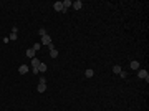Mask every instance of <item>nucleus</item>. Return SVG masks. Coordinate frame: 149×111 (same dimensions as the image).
<instances>
[{
	"mask_svg": "<svg viewBox=\"0 0 149 111\" xmlns=\"http://www.w3.org/2000/svg\"><path fill=\"white\" fill-rule=\"evenodd\" d=\"M37 90H38V93H43L45 90H47V80L45 78H40V83H38Z\"/></svg>",
	"mask_w": 149,
	"mask_h": 111,
	"instance_id": "nucleus-1",
	"label": "nucleus"
},
{
	"mask_svg": "<svg viewBox=\"0 0 149 111\" xmlns=\"http://www.w3.org/2000/svg\"><path fill=\"white\" fill-rule=\"evenodd\" d=\"M138 76L143 78V80H146V81H149V73L146 71V70H139V71H138Z\"/></svg>",
	"mask_w": 149,
	"mask_h": 111,
	"instance_id": "nucleus-2",
	"label": "nucleus"
},
{
	"mask_svg": "<svg viewBox=\"0 0 149 111\" xmlns=\"http://www.w3.org/2000/svg\"><path fill=\"white\" fill-rule=\"evenodd\" d=\"M42 45H51L50 35H45V37H42Z\"/></svg>",
	"mask_w": 149,
	"mask_h": 111,
	"instance_id": "nucleus-3",
	"label": "nucleus"
},
{
	"mask_svg": "<svg viewBox=\"0 0 149 111\" xmlns=\"http://www.w3.org/2000/svg\"><path fill=\"white\" fill-rule=\"evenodd\" d=\"M61 3H63V12H66V10L73 5V2H71V0H65V2H61Z\"/></svg>",
	"mask_w": 149,
	"mask_h": 111,
	"instance_id": "nucleus-4",
	"label": "nucleus"
},
{
	"mask_svg": "<svg viewBox=\"0 0 149 111\" xmlns=\"http://www.w3.org/2000/svg\"><path fill=\"white\" fill-rule=\"evenodd\" d=\"M27 71H30V68H28L27 65H22V66L18 68V73H20V75H25Z\"/></svg>",
	"mask_w": 149,
	"mask_h": 111,
	"instance_id": "nucleus-5",
	"label": "nucleus"
},
{
	"mask_svg": "<svg viewBox=\"0 0 149 111\" xmlns=\"http://www.w3.org/2000/svg\"><path fill=\"white\" fill-rule=\"evenodd\" d=\"M53 7H55L56 12H63V3H61V2H55V5H53Z\"/></svg>",
	"mask_w": 149,
	"mask_h": 111,
	"instance_id": "nucleus-6",
	"label": "nucleus"
},
{
	"mask_svg": "<svg viewBox=\"0 0 149 111\" xmlns=\"http://www.w3.org/2000/svg\"><path fill=\"white\" fill-rule=\"evenodd\" d=\"M73 8H76V10H79L81 7H83V3H81V0H76V2H73V5H71Z\"/></svg>",
	"mask_w": 149,
	"mask_h": 111,
	"instance_id": "nucleus-7",
	"label": "nucleus"
},
{
	"mask_svg": "<svg viewBox=\"0 0 149 111\" xmlns=\"http://www.w3.org/2000/svg\"><path fill=\"white\" fill-rule=\"evenodd\" d=\"M27 56L28 58H35V50L33 48H27Z\"/></svg>",
	"mask_w": 149,
	"mask_h": 111,
	"instance_id": "nucleus-8",
	"label": "nucleus"
},
{
	"mask_svg": "<svg viewBox=\"0 0 149 111\" xmlns=\"http://www.w3.org/2000/svg\"><path fill=\"white\" fill-rule=\"evenodd\" d=\"M47 63H40V65H38V71H40V73H43V71H47Z\"/></svg>",
	"mask_w": 149,
	"mask_h": 111,
	"instance_id": "nucleus-9",
	"label": "nucleus"
},
{
	"mask_svg": "<svg viewBox=\"0 0 149 111\" xmlns=\"http://www.w3.org/2000/svg\"><path fill=\"white\" fill-rule=\"evenodd\" d=\"M93 75H94V71L91 68L89 70H86V71H84V76H86V78H93Z\"/></svg>",
	"mask_w": 149,
	"mask_h": 111,
	"instance_id": "nucleus-10",
	"label": "nucleus"
},
{
	"mask_svg": "<svg viewBox=\"0 0 149 111\" xmlns=\"http://www.w3.org/2000/svg\"><path fill=\"white\" fill-rule=\"evenodd\" d=\"M121 71H123V70H121V66H119V65H114V66H113V73L119 75V73H121Z\"/></svg>",
	"mask_w": 149,
	"mask_h": 111,
	"instance_id": "nucleus-11",
	"label": "nucleus"
},
{
	"mask_svg": "<svg viewBox=\"0 0 149 111\" xmlns=\"http://www.w3.org/2000/svg\"><path fill=\"white\" fill-rule=\"evenodd\" d=\"M131 70H139V61H131Z\"/></svg>",
	"mask_w": 149,
	"mask_h": 111,
	"instance_id": "nucleus-12",
	"label": "nucleus"
},
{
	"mask_svg": "<svg viewBox=\"0 0 149 111\" xmlns=\"http://www.w3.org/2000/svg\"><path fill=\"white\" fill-rule=\"evenodd\" d=\"M50 56H51V58H56V56H58V50H56V48L50 50Z\"/></svg>",
	"mask_w": 149,
	"mask_h": 111,
	"instance_id": "nucleus-13",
	"label": "nucleus"
},
{
	"mask_svg": "<svg viewBox=\"0 0 149 111\" xmlns=\"http://www.w3.org/2000/svg\"><path fill=\"white\" fill-rule=\"evenodd\" d=\"M10 38L12 40H17V28L13 27V30H12V33H10Z\"/></svg>",
	"mask_w": 149,
	"mask_h": 111,
	"instance_id": "nucleus-14",
	"label": "nucleus"
},
{
	"mask_svg": "<svg viewBox=\"0 0 149 111\" xmlns=\"http://www.w3.org/2000/svg\"><path fill=\"white\" fill-rule=\"evenodd\" d=\"M38 65H40V60L38 58H32V66H37L38 68Z\"/></svg>",
	"mask_w": 149,
	"mask_h": 111,
	"instance_id": "nucleus-15",
	"label": "nucleus"
},
{
	"mask_svg": "<svg viewBox=\"0 0 149 111\" xmlns=\"http://www.w3.org/2000/svg\"><path fill=\"white\" fill-rule=\"evenodd\" d=\"M40 46H42V43H35V45H33L32 48H33L35 51H38V50H40Z\"/></svg>",
	"mask_w": 149,
	"mask_h": 111,
	"instance_id": "nucleus-16",
	"label": "nucleus"
},
{
	"mask_svg": "<svg viewBox=\"0 0 149 111\" xmlns=\"http://www.w3.org/2000/svg\"><path fill=\"white\" fill-rule=\"evenodd\" d=\"M38 35H40V37H45V35H47V32H45L43 28H40V30H38Z\"/></svg>",
	"mask_w": 149,
	"mask_h": 111,
	"instance_id": "nucleus-17",
	"label": "nucleus"
},
{
	"mask_svg": "<svg viewBox=\"0 0 149 111\" xmlns=\"http://www.w3.org/2000/svg\"><path fill=\"white\" fill-rule=\"evenodd\" d=\"M32 73L38 75V73H40V71H38V68H37V66H32Z\"/></svg>",
	"mask_w": 149,
	"mask_h": 111,
	"instance_id": "nucleus-18",
	"label": "nucleus"
}]
</instances>
